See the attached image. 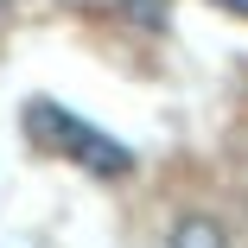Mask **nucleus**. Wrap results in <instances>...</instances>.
<instances>
[{
  "instance_id": "20e7f679",
  "label": "nucleus",
  "mask_w": 248,
  "mask_h": 248,
  "mask_svg": "<svg viewBox=\"0 0 248 248\" xmlns=\"http://www.w3.org/2000/svg\"><path fill=\"white\" fill-rule=\"evenodd\" d=\"M217 7H223V13H242V19H248V0H217Z\"/></svg>"
},
{
  "instance_id": "f03ea898",
  "label": "nucleus",
  "mask_w": 248,
  "mask_h": 248,
  "mask_svg": "<svg viewBox=\"0 0 248 248\" xmlns=\"http://www.w3.org/2000/svg\"><path fill=\"white\" fill-rule=\"evenodd\" d=\"M172 248H229L217 217H178L172 223Z\"/></svg>"
},
{
  "instance_id": "7ed1b4c3",
  "label": "nucleus",
  "mask_w": 248,
  "mask_h": 248,
  "mask_svg": "<svg viewBox=\"0 0 248 248\" xmlns=\"http://www.w3.org/2000/svg\"><path fill=\"white\" fill-rule=\"evenodd\" d=\"M26 134H32L38 146H64V134H70V115H58L51 102H26Z\"/></svg>"
},
{
  "instance_id": "f257e3e1",
  "label": "nucleus",
  "mask_w": 248,
  "mask_h": 248,
  "mask_svg": "<svg viewBox=\"0 0 248 248\" xmlns=\"http://www.w3.org/2000/svg\"><path fill=\"white\" fill-rule=\"evenodd\" d=\"M64 153H70L83 172H95V178H127V172H134V153H127V146H115L102 127H83V121H70Z\"/></svg>"
}]
</instances>
